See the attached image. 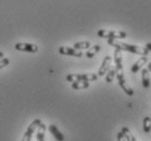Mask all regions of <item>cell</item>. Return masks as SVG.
Segmentation results:
<instances>
[{
	"mask_svg": "<svg viewBox=\"0 0 151 141\" xmlns=\"http://www.w3.org/2000/svg\"><path fill=\"white\" fill-rule=\"evenodd\" d=\"M4 53H2V52H0V60H2V59H4Z\"/></svg>",
	"mask_w": 151,
	"mask_h": 141,
	"instance_id": "22",
	"label": "cell"
},
{
	"mask_svg": "<svg viewBox=\"0 0 151 141\" xmlns=\"http://www.w3.org/2000/svg\"><path fill=\"white\" fill-rule=\"evenodd\" d=\"M101 50V46L100 45H94V46H92V47H90L89 49H88V52L84 55H86V57L87 58H92V57H94L95 55L99 53Z\"/></svg>",
	"mask_w": 151,
	"mask_h": 141,
	"instance_id": "14",
	"label": "cell"
},
{
	"mask_svg": "<svg viewBox=\"0 0 151 141\" xmlns=\"http://www.w3.org/2000/svg\"><path fill=\"white\" fill-rule=\"evenodd\" d=\"M141 82H142V87L145 89L150 88V78H149V71L148 69L142 68L141 70Z\"/></svg>",
	"mask_w": 151,
	"mask_h": 141,
	"instance_id": "11",
	"label": "cell"
},
{
	"mask_svg": "<svg viewBox=\"0 0 151 141\" xmlns=\"http://www.w3.org/2000/svg\"><path fill=\"white\" fill-rule=\"evenodd\" d=\"M114 61H115V70H116V72H122V71H123L122 50L115 49V52H114Z\"/></svg>",
	"mask_w": 151,
	"mask_h": 141,
	"instance_id": "8",
	"label": "cell"
},
{
	"mask_svg": "<svg viewBox=\"0 0 151 141\" xmlns=\"http://www.w3.org/2000/svg\"><path fill=\"white\" fill-rule=\"evenodd\" d=\"M90 87V82L89 81H77L71 83V88L73 90H84Z\"/></svg>",
	"mask_w": 151,
	"mask_h": 141,
	"instance_id": "12",
	"label": "cell"
},
{
	"mask_svg": "<svg viewBox=\"0 0 151 141\" xmlns=\"http://www.w3.org/2000/svg\"><path fill=\"white\" fill-rule=\"evenodd\" d=\"M42 124V120L41 119H34L33 122H31L29 127H27V129L25 130V132H24V136H23V139L22 141H31L32 140V137H33V134H34L35 131L37 130L38 126Z\"/></svg>",
	"mask_w": 151,
	"mask_h": 141,
	"instance_id": "4",
	"label": "cell"
},
{
	"mask_svg": "<svg viewBox=\"0 0 151 141\" xmlns=\"http://www.w3.org/2000/svg\"><path fill=\"white\" fill-rule=\"evenodd\" d=\"M99 76L94 73H82V74H77V73H71L66 77V81L68 82H77V81H95L98 80Z\"/></svg>",
	"mask_w": 151,
	"mask_h": 141,
	"instance_id": "3",
	"label": "cell"
},
{
	"mask_svg": "<svg viewBox=\"0 0 151 141\" xmlns=\"http://www.w3.org/2000/svg\"><path fill=\"white\" fill-rule=\"evenodd\" d=\"M107 43H109V45L115 47V49L129 52V53H132L135 55H142V56H148L149 55V50L146 47L132 45V44H127V43H122L116 41V39H107Z\"/></svg>",
	"mask_w": 151,
	"mask_h": 141,
	"instance_id": "1",
	"label": "cell"
},
{
	"mask_svg": "<svg viewBox=\"0 0 151 141\" xmlns=\"http://www.w3.org/2000/svg\"><path fill=\"white\" fill-rule=\"evenodd\" d=\"M147 62H148V57H147V56H142V57L140 58V59H138V60H137L136 62L132 66V68H130L132 72V73H137L140 69L142 68V66H144L145 64H147Z\"/></svg>",
	"mask_w": 151,
	"mask_h": 141,
	"instance_id": "9",
	"label": "cell"
},
{
	"mask_svg": "<svg viewBox=\"0 0 151 141\" xmlns=\"http://www.w3.org/2000/svg\"><path fill=\"white\" fill-rule=\"evenodd\" d=\"M142 126H144L145 134H149V132L151 131V118L149 117V116H146V117L144 118Z\"/></svg>",
	"mask_w": 151,
	"mask_h": 141,
	"instance_id": "18",
	"label": "cell"
},
{
	"mask_svg": "<svg viewBox=\"0 0 151 141\" xmlns=\"http://www.w3.org/2000/svg\"><path fill=\"white\" fill-rule=\"evenodd\" d=\"M146 48H147L149 52H151V43H147V45H146Z\"/></svg>",
	"mask_w": 151,
	"mask_h": 141,
	"instance_id": "21",
	"label": "cell"
},
{
	"mask_svg": "<svg viewBox=\"0 0 151 141\" xmlns=\"http://www.w3.org/2000/svg\"><path fill=\"white\" fill-rule=\"evenodd\" d=\"M14 48L19 52H27V53H36L38 50V46L30 43H17Z\"/></svg>",
	"mask_w": 151,
	"mask_h": 141,
	"instance_id": "5",
	"label": "cell"
},
{
	"mask_svg": "<svg viewBox=\"0 0 151 141\" xmlns=\"http://www.w3.org/2000/svg\"><path fill=\"white\" fill-rule=\"evenodd\" d=\"M9 64H10V60H9V58H4L2 60H0V69H2V68H4V67H7Z\"/></svg>",
	"mask_w": 151,
	"mask_h": 141,
	"instance_id": "19",
	"label": "cell"
},
{
	"mask_svg": "<svg viewBox=\"0 0 151 141\" xmlns=\"http://www.w3.org/2000/svg\"><path fill=\"white\" fill-rule=\"evenodd\" d=\"M148 71H150L151 72V62H149V64H148Z\"/></svg>",
	"mask_w": 151,
	"mask_h": 141,
	"instance_id": "23",
	"label": "cell"
},
{
	"mask_svg": "<svg viewBox=\"0 0 151 141\" xmlns=\"http://www.w3.org/2000/svg\"><path fill=\"white\" fill-rule=\"evenodd\" d=\"M45 130H46L45 125L42 122L41 125L38 126L37 131H36V139H37V141H46L45 140Z\"/></svg>",
	"mask_w": 151,
	"mask_h": 141,
	"instance_id": "13",
	"label": "cell"
},
{
	"mask_svg": "<svg viewBox=\"0 0 151 141\" xmlns=\"http://www.w3.org/2000/svg\"><path fill=\"white\" fill-rule=\"evenodd\" d=\"M48 130H49V132L53 135L54 137H55V139H56L57 141H64L65 140V137H64V135L60 132V130L58 129L55 125H49L48 127Z\"/></svg>",
	"mask_w": 151,
	"mask_h": 141,
	"instance_id": "10",
	"label": "cell"
},
{
	"mask_svg": "<svg viewBox=\"0 0 151 141\" xmlns=\"http://www.w3.org/2000/svg\"><path fill=\"white\" fill-rule=\"evenodd\" d=\"M60 55H65V56H72V57H82L83 54L80 50L75 49L73 47H67V46H60L58 49Z\"/></svg>",
	"mask_w": 151,
	"mask_h": 141,
	"instance_id": "6",
	"label": "cell"
},
{
	"mask_svg": "<svg viewBox=\"0 0 151 141\" xmlns=\"http://www.w3.org/2000/svg\"><path fill=\"white\" fill-rule=\"evenodd\" d=\"M91 47V43L88 41H83V42H77L73 44V48L77 50H82V49H89Z\"/></svg>",
	"mask_w": 151,
	"mask_h": 141,
	"instance_id": "15",
	"label": "cell"
},
{
	"mask_svg": "<svg viewBox=\"0 0 151 141\" xmlns=\"http://www.w3.org/2000/svg\"><path fill=\"white\" fill-rule=\"evenodd\" d=\"M122 132L124 135L126 141H136V138L132 136V132H130V130H129L127 127H123V128H122Z\"/></svg>",
	"mask_w": 151,
	"mask_h": 141,
	"instance_id": "17",
	"label": "cell"
},
{
	"mask_svg": "<svg viewBox=\"0 0 151 141\" xmlns=\"http://www.w3.org/2000/svg\"><path fill=\"white\" fill-rule=\"evenodd\" d=\"M111 64H112V57L111 56H106L102 61V65L99 69V72H98V76L99 77H103L105 76L106 72L110 70L111 68Z\"/></svg>",
	"mask_w": 151,
	"mask_h": 141,
	"instance_id": "7",
	"label": "cell"
},
{
	"mask_svg": "<svg viewBox=\"0 0 151 141\" xmlns=\"http://www.w3.org/2000/svg\"><path fill=\"white\" fill-rule=\"evenodd\" d=\"M98 36L101 38L107 39H123L127 37V34L123 31H107V30H99Z\"/></svg>",
	"mask_w": 151,
	"mask_h": 141,
	"instance_id": "2",
	"label": "cell"
},
{
	"mask_svg": "<svg viewBox=\"0 0 151 141\" xmlns=\"http://www.w3.org/2000/svg\"><path fill=\"white\" fill-rule=\"evenodd\" d=\"M115 76H116V70H115V67H111L110 70H109L105 74V81L107 82V83H111V82L114 80Z\"/></svg>",
	"mask_w": 151,
	"mask_h": 141,
	"instance_id": "16",
	"label": "cell"
},
{
	"mask_svg": "<svg viewBox=\"0 0 151 141\" xmlns=\"http://www.w3.org/2000/svg\"><path fill=\"white\" fill-rule=\"evenodd\" d=\"M117 141H126V139H125L124 135H123L122 131H119V132L117 134Z\"/></svg>",
	"mask_w": 151,
	"mask_h": 141,
	"instance_id": "20",
	"label": "cell"
}]
</instances>
